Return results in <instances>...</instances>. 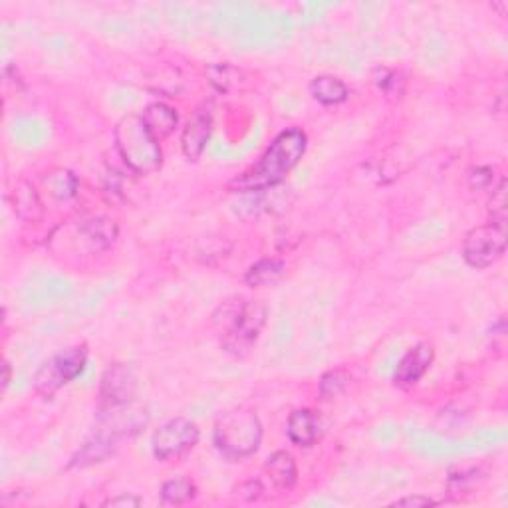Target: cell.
I'll return each instance as SVG.
<instances>
[{"mask_svg": "<svg viewBox=\"0 0 508 508\" xmlns=\"http://www.w3.org/2000/svg\"><path fill=\"white\" fill-rule=\"evenodd\" d=\"M11 379H13V367H11V361H5L3 364V387L6 389L11 386Z\"/></svg>", "mask_w": 508, "mask_h": 508, "instance_id": "obj_29", "label": "cell"}, {"mask_svg": "<svg viewBox=\"0 0 508 508\" xmlns=\"http://www.w3.org/2000/svg\"><path fill=\"white\" fill-rule=\"evenodd\" d=\"M395 506H413V508H419V506H433L435 501H431L429 496H422V494H415V496H404V498H399V501L394 503Z\"/></svg>", "mask_w": 508, "mask_h": 508, "instance_id": "obj_28", "label": "cell"}, {"mask_svg": "<svg viewBox=\"0 0 508 508\" xmlns=\"http://www.w3.org/2000/svg\"><path fill=\"white\" fill-rule=\"evenodd\" d=\"M115 150L133 173L151 175L161 169V143L148 132L141 115L130 113L117 122L113 130Z\"/></svg>", "mask_w": 508, "mask_h": 508, "instance_id": "obj_4", "label": "cell"}, {"mask_svg": "<svg viewBox=\"0 0 508 508\" xmlns=\"http://www.w3.org/2000/svg\"><path fill=\"white\" fill-rule=\"evenodd\" d=\"M199 427L185 417L169 419L163 423L151 439V451L158 461H177L191 453L199 443Z\"/></svg>", "mask_w": 508, "mask_h": 508, "instance_id": "obj_6", "label": "cell"}, {"mask_svg": "<svg viewBox=\"0 0 508 508\" xmlns=\"http://www.w3.org/2000/svg\"><path fill=\"white\" fill-rule=\"evenodd\" d=\"M213 133V113L209 107H197L185 123L181 133V150L189 161H199L207 150Z\"/></svg>", "mask_w": 508, "mask_h": 508, "instance_id": "obj_11", "label": "cell"}, {"mask_svg": "<svg viewBox=\"0 0 508 508\" xmlns=\"http://www.w3.org/2000/svg\"><path fill=\"white\" fill-rule=\"evenodd\" d=\"M310 94L322 105H340L349 97V87L336 76L322 74L310 82Z\"/></svg>", "mask_w": 508, "mask_h": 508, "instance_id": "obj_16", "label": "cell"}, {"mask_svg": "<svg viewBox=\"0 0 508 508\" xmlns=\"http://www.w3.org/2000/svg\"><path fill=\"white\" fill-rule=\"evenodd\" d=\"M506 252V229L496 224H481L465 234L463 259L468 267L483 270L493 267Z\"/></svg>", "mask_w": 508, "mask_h": 508, "instance_id": "obj_7", "label": "cell"}, {"mask_svg": "<svg viewBox=\"0 0 508 508\" xmlns=\"http://www.w3.org/2000/svg\"><path fill=\"white\" fill-rule=\"evenodd\" d=\"M286 275V265L280 259H262L247 270L244 282L250 288H265V286H275L285 278Z\"/></svg>", "mask_w": 508, "mask_h": 508, "instance_id": "obj_17", "label": "cell"}, {"mask_svg": "<svg viewBox=\"0 0 508 508\" xmlns=\"http://www.w3.org/2000/svg\"><path fill=\"white\" fill-rule=\"evenodd\" d=\"M435 359V348L429 341H419L413 348L407 349V354L399 359L394 371V386L399 389H409L417 386L419 381L431 367Z\"/></svg>", "mask_w": 508, "mask_h": 508, "instance_id": "obj_9", "label": "cell"}, {"mask_svg": "<svg viewBox=\"0 0 508 508\" xmlns=\"http://www.w3.org/2000/svg\"><path fill=\"white\" fill-rule=\"evenodd\" d=\"M286 435L296 447H312L320 437V419L312 409H296L290 413Z\"/></svg>", "mask_w": 508, "mask_h": 508, "instance_id": "obj_15", "label": "cell"}, {"mask_svg": "<svg viewBox=\"0 0 508 508\" xmlns=\"http://www.w3.org/2000/svg\"><path fill=\"white\" fill-rule=\"evenodd\" d=\"M44 185L50 197L56 199L58 203H66L76 197L77 187H80V181H77L76 175L68 169H52L50 173H46Z\"/></svg>", "mask_w": 508, "mask_h": 508, "instance_id": "obj_19", "label": "cell"}, {"mask_svg": "<svg viewBox=\"0 0 508 508\" xmlns=\"http://www.w3.org/2000/svg\"><path fill=\"white\" fill-rule=\"evenodd\" d=\"M141 115V122L145 123V127H148V132L153 135L155 140H158L159 143L163 140H168L169 135L177 130V125H179V115L177 112L173 110L171 105L168 104H163V102H155V104H150L148 107H145L143 113Z\"/></svg>", "mask_w": 508, "mask_h": 508, "instance_id": "obj_14", "label": "cell"}, {"mask_svg": "<svg viewBox=\"0 0 508 508\" xmlns=\"http://www.w3.org/2000/svg\"><path fill=\"white\" fill-rule=\"evenodd\" d=\"M86 364L87 348L84 344L58 351L54 358L44 361V364L38 367L32 379L34 392L41 394L42 397H52L58 389L80 377L84 374Z\"/></svg>", "mask_w": 508, "mask_h": 508, "instance_id": "obj_5", "label": "cell"}, {"mask_svg": "<svg viewBox=\"0 0 508 508\" xmlns=\"http://www.w3.org/2000/svg\"><path fill=\"white\" fill-rule=\"evenodd\" d=\"M234 493H237L240 498H244V501H259L262 493H265V486H262L259 478H250V481L239 485Z\"/></svg>", "mask_w": 508, "mask_h": 508, "instance_id": "obj_26", "label": "cell"}, {"mask_svg": "<svg viewBox=\"0 0 508 508\" xmlns=\"http://www.w3.org/2000/svg\"><path fill=\"white\" fill-rule=\"evenodd\" d=\"M135 394H138V376L132 366L115 361L104 371L100 381V402L97 412L107 413L113 409H122L132 405Z\"/></svg>", "mask_w": 508, "mask_h": 508, "instance_id": "obj_8", "label": "cell"}, {"mask_svg": "<svg viewBox=\"0 0 508 508\" xmlns=\"http://www.w3.org/2000/svg\"><path fill=\"white\" fill-rule=\"evenodd\" d=\"M14 214L24 224H38L44 219V203L34 185L28 181H18L13 189Z\"/></svg>", "mask_w": 508, "mask_h": 508, "instance_id": "obj_12", "label": "cell"}, {"mask_svg": "<svg viewBox=\"0 0 508 508\" xmlns=\"http://www.w3.org/2000/svg\"><path fill=\"white\" fill-rule=\"evenodd\" d=\"M143 501L140 496H135V494H120V496H113L110 498V501H105L104 506H125V508H130V506H141Z\"/></svg>", "mask_w": 508, "mask_h": 508, "instance_id": "obj_27", "label": "cell"}, {"mask_svg": "<svg viewBox=\"0 0 508 508\" xmlns=\"http://www.w3.org/2000/svg\"><path fill=\"white\" fill-rule=\"evenodd\" d=\"M374 84L379 87V92L384 94L389 100H399L405 94L407 80L405 76L399 70H392V68L379 66L374 70Z\"/></svg>", "mask_w": 508, "mask_h": 508, "instance_id": "obj_22", "label": "cell"}, {"mask_svg": "<svg viewBox=\"0 0 508 508\" xmlns=\"http://www.w3.org/2000/svg\"><path fill=\"white\" fill-rule=\"evenodd\" d=\"M493 8H498V11H501V16H506V3L493 5Z\"/></svg>", "mask_w": 508, "mask_h": 508, "instance_id": "obj_30", "label": "cell"}, {"mask_svg": "<svg viewBox=\"0 0 508 508\" xmlns=\"http://www.w3.org/2000/svg\"><path fill=\"white\" fill-rule=\"evenodd\" d=\"M80 232L95 250H104L115 240L117 227L113 221L105 217H90L80 221Z\"/></svg>", "mask_w": 508, "mask_h": 508, "instance_id": "obj_18", "label": "cell"}, {"mask_svg": "<svg viewBox=\"0 0 508 508\" xmlns=\"http://www.w3.org/2000/svg\"><path fill=\"white\" fill-rule=\"evenodd\" d=\"M265 475L268 476V481L277 491L280 493L292 491L298 481V467L295 457L286 451L272 453L265 463Z\"/></svg>", "mask_w": 508, "mask_h": 508, "instance_id": "obj_13", "label": "cell"}, {"mask_svg": "<svg viewBox=\"0 0 508 508\" xmlns=\"http://www.w3.org/2000/svg\"><path fill=\"white\" fill-rule=\"evenodd\" d=\"M494 179V169L493 168H476L471 173H468V185L475 191H483L488 189L493 185ZM494 187V185H493Z\"/></svg>", "mask_w": 508, "mask_h": 508, "instance_id": "obj_25", "label": "cell"}, {"mask_svg": "<svg viewBox=\"0 0 508 508\" xmlns=\"http://www.w3.org/2000/svg\"><path fill=\"white\" fill-rule=\"evenodd\" d=\"M349 384V374L346 369H330L320 377V395L324 399L338 397Z\"/></svg>", "mask_w": 508, "mask_h": 508, "instance_id": "obj_24", "label": "cell"}, {"mask_svg": "<svg viewBox=\"0 0 508 508\" xmlns=\"http://www.w3.org/2000/svg\"><path fill=\"white\" fill-rule=\"evenodd\" d=\"M292 203V193L288 187H282V185H277V187H270L265 191H257V193H247L240 195V201L234 204V211L237 214H240L242 219H254L259 217L260 213H282L290 207Z\"/></svg>", "mask_w": 508, "mask_h": 508, "instance_id": "obj_10", "label": "cell"}, {"mask_svg": "<svg viewBox=\"0 0 508 508\" xmlns=\"http://www.w3.org/2000/svg\"><path fill=\"white\" fill-rule=\"evenodd\" d=\"M217 314H222V318L214 316L222 324V349L234 358L249 356L267 326V306L260 300L234 298L224 302Z\"/></svg>", "mask_w": 508, "mask_h": 508, "instance_id": "obj_2", "label": "cell"}, {"mask_svg": "<svg viewBox=\"0 0 508 508\" xmlns=\"http://www.w3.org/2000/svg\"><path fill=\"white\" fill-rule=\"evenodd\" d=\"M217 451L229 461H242L259 451L262 443V423L249 407H237L219 415L213 429Z\"/></svg>", "mask_w": 508, "mask_h": 508, "instance_id": "obj_3", "label": "cell"}, {"mask_svg": "<svg viewBox=\"0 0 508 508\" xmlns=\"http://www.w3.org/2000/svg\"><path fill=\"white\" fill-rule=\"evenodd\" d=\"M207 76L209 82L222 94L242 90L244 84H247V77H244L240 68H234L231 64H213L207 68Z\"/></svg>", "mask_w": 508, "mask_h": 508, "instance_id": "obj_20", "label": "cell"}, {"mask_svg": "<svg viewBox=\"0 0 508 508\" xmlns=\"http://www.w3.org/2000/svg\"><path fill=\"white\" fill-rule=\"evenodd\" d=\"M308 150V135L300 127H288L280 132L267 148L265 155L250 169L229 181L227 189L234 195L265 191L282 185L288 173L304 158Z\"/></svg>", "mask_w": 508, "mask_h": 508, "instance_id": "obj_1", "label": "cell"}, {"mask_svg": "<svg viewBox=\"0 0 508 508\" xmlns=\"http://www.w3.org/2000/svg\"><path fill=\"white\" fill-rule=\"evenodd\" d=\"M506 179L503 177L498 181V185L493 187V195L488 199V219H491V224H496V227L506 229Z\"/></svg>", "mask_w": 508, "mask_h": 508, "instance_id": "obj_23", "label": "cell"}, {"mask_svg": "<svg viewBox=\"0 0 508 508\" xmlns=\"http://www.w3.org/2000/svg\"><path fill=\"white\" fill-rule=\"evenodd\" d=\"M197 496V485L187 476H175L161 486V501L171 506H181L191 503Z\"/></svg>", "mask_w": 508, "mask_h": 508, "instance_id": "obj_21", "label": "cell"}]
</instances>
